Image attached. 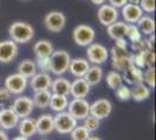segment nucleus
Instances as JSON below:
<instances>
[{
    "instance_id": "f257e3e1",
    "label": "nucleus",
    "mask_w": 156,
    "mask_h": 140,
    "mask_svg": "<svg viewBox=\"0 0 156 140\" xmlns=\"http://www.w3.org/2000/svg\"><path fill=\"white\" fill-rule=\"evenodd\" d=\"M8 34L11 40L15 43H28L33 40L35 35V29L28 22L14 21L8 28Z\"/></svg>"
},
{
    "instance_id": "f03ea898",
    "label": "nucleus",
    "mask_w": 156,
    "mask_h": 140,
    "mask_svg": "<svg viewBox=\"0 0 156 140\" xmlns=\"http://www.w3.org/2000/svg\"><path fill=\"white\" fill-rule=\"evenodd\" d=\"M49 60H50V71L56 76H62L68 71L71 57L66 50L59 49V50H54Z\"/></svg>"
},
{
    "instance_id": "7ed1b4c3",
    "label": "nucleus",
    "mask_w": 156,
    "mask_h": 140,
    "mask_svg": "<svg viewBox=\"0 0 156 140\" xmlns=\"http://www.w3.org/2000/svg\"><path fill=\"white\" fill-rule=\"evenodd\" d=\"M73 42L79 47H87L96 39V31L89 25L80 23L73 28L72 31Z\"/></svg>"
},
{
    "instance_id": "20e7f679",
    "label": "nucleus",
    "mask_w": 156,
    "mask_h": 140,
    "mask_svg": "<svg viewBox=\"0 0 156 140\" xmlns=\"http://www.w3.org/2000/svg\"><path fill=\"white\" fill-rule=\"evenodd\" d=\"M108 57H110V52L101 43L92 42L86 48V60L89 61L90 64L101 66L108 60Z\"/></svg>"
},
{
    "instance_id": "39448f33",
    "label": "nucleus",
    "mask_w": 156,
    "mask_h": 140,
    "mask_svg": "<svg viewBox=\"0 0 156 140\" xmlns=\"http://www.w3.org/2000/svg\"><path fill=\"white\" fill-rule=\"evenodd\" d=\"M78 125L76 120L68 111L58 112L54 116V131L59 134H69Z\"/></svg>"
},
{
    "instance_id": "423d86ee",
    "label": "nucleus",
    "mask_w": 156,
    "mask_h": 140,
    "mask_svg": "<svg viewBox=\"0 0 156 140\" xmlns=\"http://www.w3.org/2000/svg\"><path fill=\"white\" fill-rule=\"evenodd\" d=\"M110 53L112 59V67L119 73H122L133 64V54L128 53L127 50H119L115 47H113Z\"/></svg>"
},
{
    "instance_id": "0eeeda50",
    "label": "nucleus",
    "mask_w": 156,
    "mask_h": 140,
    "mask_svg": "<svg viewBox=\"0 0 156 140\" xmlns=\"http://www.w3.org/2000/svg\"><path fill=\"white\" fill-rule=\"evenodd\" d=\"M66 111L76 120H83L90 114V103L86 98H72L69 100Z\"/></svg>"
},
{
    "instance_id": "6e6552de",
    "label": "nucleus",
    "mask_w": 156,
    "mask_h": 140,
    "mask_svg": "<svg viewBox=\"0 0 156 140\" xmlns=\"http://www.w3.org/2000/svg\"><path fill=\"white\" fill-rule=\"evenodd\" d=\"M27 87H28V78L20 75L19 73L11 74L9 76H7L4 83V88L7 89L12 96L21 95L27 89Z\"/></svg>"
},
{
    "instance_id": "1a4fd4ad",
    "label": "nucleus",
    "mask_w": 156,
    "mask_h": 140,
    "mask_svg": "<svg viewBox=\"0 0 156 140\" xmlns=\"http://www.w3.org/2000/svg\"><path fill=\"white\" fill-rule=\"evenodd\" d=\"M34 103L33 99L28 96H19L15 98L11 105V109L14 111V113L19 117L20 119L30 117L34 110Z\"/></svg>"
},
{
    "instance_id": "9d476101",
    "label": "nucleus",
    "mask_w": 156,
    "mask_h": 140,
    "mask_svg": "<svg viewBox=\"0 0 156 140\" xmlns=\"http://www.w3.org/2000/svg\"><path fill=\"white\" fill-rule=\"evenodd\" d=\"M43 23L46 28L51 33H58L65 27L66 16L59 11H51L44 15Z\"/></svg>"
},
{
    "instance_id": "9b49d317",
    "label": "nucleus",
    "mask_w": 156,
    "mask_h": 140,
    "mask_svg": "<svg viewBox=\"0 0 156 140\" xmlns=\"http://www.w3.org/2000/svg\"><path fill=\"white\" fill-rule=\"evenodd\" d=\"M97 18L98 21L103 26L107 27L112 25L113 22L118 21V19H119V11L115 7L111 6L110 4H104V5H100L98 7Z\"/></svg>"
},
{
    "instance_id": "f8f14e48",
    "label": "nucleus",
    "mask_w": 156,
    "mask_h": 140,
    "mask_svg": "<svg viewBox=\"0 0 156 140\" xmlns=\"http://www.w3.org/2000/svg\"><path fill=\"white\" fill-rule=\"evenodd\" d=\"M112 112V103L106 98H99L90 104V114L99 120L106 119Z\"/></svg>"
},
{
    "instance_id": "ddd939ff",
    "label": "nucleus",
    "mask_w": 156,
    "mask_h": 140,
    "mask_svg": "<svg viewBox=\"0 0 156 140\" xmlns=\"http://www.w3.org/2000/svg\"><path fill=\"white\" fill-rule=\"evenodd\" d=\"M18 53H19L18 43H15L11 39L0 41V63H5V64L11 63L16 59Z\"/></svg>"
},
{
    "instance_id": "4468645a",
    "label": "nucleus",
    "mask_w": 156,
    "mask_h": 140,
    "mask_svg": "<svg viewBox=\"0 0 156 140\" xmlns=\"http://www.w3.org/2000/svg\"><path fill=\"white\" fill-rule=\"evenodd\" d=\"M51 76L49 73H36L32 78H29V87L32 88L34 92L36 91H43V90H50L51 85Z\"/></svg>"
},
{
    "instance_id": "2eb2a0df",
    "label": "nucleus",
    "mask_w": 156,
    "mask_h": 140,
    "mask_svg": "<svg viewBox=\"0 0 156 140\" xmlns=\"http://www.w3.org/2000/svg\"><path fill=\"white\" fill-rule=\"evenodd\" d=\"M155 63V53L154 50L143 49L142 52L133 54V64L136 67L144 69V68L154 67Z\"/></svg>"
},
{
    "instance_id": "dca6fc26",
    "label": "nucleus",
    "mask_w": 156,
    "mask_h": 140,
    "mask_svg": "<svg viewBox=\"0 0 156 140\" xmlns=\"http://www.w3.org/2000/svg\"><path fill=\"white\" fill-rule=\"evenodd\" d=\"M20 118L11 107H2L0 110V128L6 131L18 126Z\"/></svg>"
},
{
    "instance_id": "f3484780",
    "label": "nucleus",
    "mask_w": 156,
    "mask_h": 140,
    "mask_svg": "<svg viewBox=\"0 0 156 140\" xmlns=\"http://www.w3.org/2000/svg\"><path fill=\"white\" fill-rule=\"evenodd\" d=\"M121 15L126 23L135 25L143 15V11L139 5L126 4L124 7H121Z\"/></svg>"
},
{
    "instance_id": "a211bd4d",
    "label": "nucleus",
    "mask_w": 156,
    "mask_h": 140,
    "mask_svg": "<svg viewBox=\"0 0 156 140\" xmlns=\"http://www.w3.org/2000/svg\"><path fill=\"white\" fill-rule=\"evenodd\" d=\"M90 91H91V87L83 77L76 78L71 82L70 95L72 96V98H86Z\"/></svg>"
},
{
    "instance_id": "6ab92c4d",
    "label": "nucleus",
    "mask_w": 156,
    "mask_h": 140,
    "mask_svg": "<svg viewBox=\"0 0 156 140\" xmlns=\"http://www.w3.org/2000/svg\"><path fill=\"white\" fill-rule=\"evenodd\" d=\"M90 63L86 59L83 57H76V59H71L70 64H69V69L68 71L75 78H79V77H84L86 71L90 68Z\"/></svg>"
},
{
    "instance_id": "aec40b11",
    "label": "nucleus",
    "mask_w": 156,
    "mask_h": 140,
    "mask_svg": "<svg viewBox=\"0 0 156 140\" xmlns=\"http://www.w3.org/2000/svg\"><path fill=\"white\" fill-rule=\"evenodd\" d=\"M36 121V133L41 135L50 134L54 131V116L49 113L41 114Z\"/></svg>"
},
{
    "instance_id": "412c9836",
    "label": "nucleus",
    "mask_w": 156,
    "mask_h": 140,
    "mask_svg": "<svg viewBox=\"0 0 156 140\" xmlns=\"http://www.w3.org/2000/svg\"><path fill=\"white\" fill-rule=\"evenodd\" d=\"M122 80L126 81L128 84H136V83H143V69L136 67L134 64H132L124 70L122 73Z\"/></svg>"
},
{
    "instance_id": "4be33fe9",
    "label": "nucleus",
    "mask_w": 156,
    "mask_h": 140,
    "mask_svg": "<svg viewBox=\"0 0 156 140\" xmlns=\"http://www.w3.org/2000/svg\"><path fill=\"white\" fill-rule=\"evenodd\" d=\"M54 46L49 40H39L36 41L33 46V52L35 54L36 59L42 57H50L54 53Z\"/></svg>"
},
{
    "instance_id": "5701e85b",
    "label": "nucleus",
    "mask_w": 156,
    "mask_h": 140,
    "mask_svg": "<svg viewBox=\"0 0 156 140\" xmlns=\"http://www.w3.org/2000/svg\"><path fill=\"white\" fill-rule=\"evenodd\" d=\"M70 85H71V82L68 78L62 77V76H57L56 78H54L51 81L50 90H51V93L69 96L70 95Z\"/></svg>"
},
{
    "instance_id": "b1692460",
    "label": "nucleus",
    "mask_w": 156,
    "mask_h": 140,
    "mask_svg": "<svg viewBox=\"0 0 156 140\" xmlns=\"http://www.w3.org/2000/svg\"><path fill=\"white\" fill-rule=\"evenodd\" d=\"M18 128H19V133L21 137H25V138L29 139L30 137H33L36 133V121H35V119H33L32 117L22 118L19 120Z\"/></svg>"
},
{
    "instance_id": "393cba45",
    "label": "nucleus",
    "mask_w": 156,
    "mask_h": 140,
    "mask_svg": "<svg viewBox=\"0 0 156 140\" xmlns=\"http://www.w3.org/2000/svg\"><path fill=\"white\" fill-rule=\"evenodd\" d=\"M151 95V89L148 88L144 83H136L130 89V98L135 102L147 100Z\"/></svg>"
},
{
    "instance_id": "a878e982",
    "label": "nucleus",
    "mask_w": 156,
    "mask_h": 140,
    "mask_svg": "<svg viewBox=\"0 0 156 140\" xmlns=\"http://www.w3.org/2000/svg\"><path fill=\"white\" fill-rule=\"evenodd\" d=\"M103 77H104L103 68L100 67V66L92 64V66H90L89 70L86 71V74H85V76L83 78L90 84V87H94V85H98L101 82Z\"/></svg>"
},
{
    "instance_id": "bb28decb",
    "label": "nucleus",
    "mask_w": 156,
    "mask_h": 140,
    "mask_svg": "<svg viewBox=\"0 0 156 140\" xmlns=\"http://www.w3.org/2000/svg\"><path fill=\"white\" fill-rule=\"evenodd\" d=\"M127 25L125 21H115L112 25L107 26V34L112 40H118L126 38V31H127Z\"/></svg>"
},
{
    "instance_id": "cd10ccee",
    "label": "nucleus",
    "mask_w": 156,
    "mask_h": 140,
    "mask_svg": "<svg viewBox=\"0 0 156 140\" xmlns=\"http://www.w3.org/2000/svg\"><path fill=\"white\" fill-rule=\"evenodd\" d=\"M68 104H69V98H68V96H64V95H57V93H51V98H50L49 107L54 112L58 113V112L66 111Z\"/></svg>"
},
{
    "instance_id": "c85d7f7f",
    "label": "nucleus",
    "mask_w": 156,
    "mask_h": 140,
    "mask_svg": "<svg viewBox=\"0 0 156 140\" xmlns=\"http://www.w3.org/2000/svg\"><path fill=\"white\" fill-rule=\"evenodd\" d=\"M136 23L141 34L149 36V35L155 33V20L150 15H142Z\"/></svg>"
},
{
    "instance_id": "c756f323",
    "label": "nucleus",
    "mask_w": 156,
    "mask_h": 140,
    "mask_svg": "<svg viewBox=\"0 0 156 140\" xmlns=\"http://www.w3.org/2000/svg\"><path fill=\"white\" fill-rule=\"evenodd\" d=\"M50 98H51V91L50 90H43V91L34 92V97H33L32 99L35 107L47 109V107H49Z\"/></svg>"
},
{
    "instance_id": "7c9ffc66",
    "label": "nucleus",
    "mask_w": 156,
    "mask_h": 140,
    "mask_svg": "<svg viewBox=\"0 0 156 140\" xmlns=\"http://www.w3.org/2000/svg\"><path fill=\"white\" fill-rule=\"evenodd\" d=\"M18 73L29 80V78H32L33 76L37 73V68H36V64H35L34 61L27 59V60L21 61L19 63V66H18Z\"/></svg>"
},
{
    "instance_id": "2f4dec72",
    "label": "nucleus",
    "mask_w": 156,
    "mask_h": 140,
    "mask_svg": "<svg viewBox=\"0 0 156 140\" xmlns=\"http://www.w3.org/2000/svg\"><path fill=\"white\" fill-rule=\"evenodd\" d=\"M105 81L107 87L112 89V90H117L120 85L124 84V80H122V75L117 70H111L106 74L105 76Z\"/></svg>"
},
{
    "instance_id": "473e14b6",
    "label": "nucleus",
    "mask_w": 156,
    "mask_h": 140,
    "mask_svg": "<svg viewBox=\"0 0 156 140\" xmlns=\"http://www.w3.org/2000/svg\"><path fill=\"white\" fill-rule=\"evenodd\" d=\"M69 134L71 140H86L91 135V133L83 125H79V126L77 125Z\"/></svg>"
},
{
    "instance_id": "72a5a7b5",
    "label": "nucleus",
    "mask_w": 156,
    "mask_h": 140,
    "mask_svg": "<svg viewBox=\"0 0 156 140\" xmlns=\"http://www.w3.org/2000/svg\"><path fill=\"white\" fill-rule=\"evenodd\" d=\"M143 83L150 89H155V68L149 67L146 68L143 71Z\"/></svg>"
},
{
    "instance_id": "f704fd0d",
    "label": "nucleus",
    "mask_w": 156,
    "mask_h": 140,
    "mask_svg": "<svg viewBox=\"0 0 156 140\" xmlns=\"http://www.w3.org/2000/svg\"><path fill=\"white\" fill-rule=\"evenodd\" d=\"M126 38L129 40V42H135V41L142 39V34H141L136 25L128 23L127 25V31H126Z\"/></svg>"
},
{
    "instance_id": "c9c22d12",
    "label": "nucleus",
    "mask_w": 156,
    "mask_h": 140,
    "mask_svg": "<svg viewBox=\"0 0 156 140\" xmlns=\"http://www.w3.org/2000/svg\"><path fill=\"white\" fill-rule=\"evenodd\" d=\"M83 126H84L90 133L96 132L98 128H99V126H100V120L97 119V118H94L91 114H89L86 118L83 119Z\"/></svg>"
},
{
    "instance_id": "e433bc0d",
    "label": "nucleus",
    "mask_w": 156,
    "mask_h": 140,
    "mask_svg": "<svg viewBox=\"0 0 156 140\" xmlns=\"http://www.w3.org/2000/svg\"><path fill=\"white\" fill-rule=\"evenodd\" d=\"M115 96L121 102H127V100L130 99V88H128L127 85H120L115 90Z\"/></svg>"
},
{
    "instance_id": "4c0bfd02",
    "label": "nucleus",
    "mask_w": 156,
    "mask_h": 140,
    "mask_svg": "<svg viewBox=\"0 0 156 140\" xmlns=\"http://www.w3.org/2000/svg\"><path fill=\"white\" fill-rule=\"evenodd\" d=\"M36 68L40 70V73H49L50 71V60L49 57H42L36 59Z\"/></svg>"
},
{
    "instance_id": "58836bf2",
    "label": "nucleus",
    "mask_w": 156,
    "mask_h": 140,
    "mask_svg": "<svg viewBox=\"0 0 156 140\" xmlns=\"http://www.w3.org/2000/svg\"><path fill=\"white\" fill-rule=\"evenodd\" d=\"M139 6L143 12L151 14L155 12V0H140Z\"/></svg>"
},
{
    "instance_id": "ea45409f",
    "label": "nucleus",
    "mask_w": 156,
    "mask_h": 140,
    "mask_svg": "<svg viewBox=\"0 0 156 140\" xmlns=\"http://www.w3.org/2000/svg\"><path fill=\"white\" fill-rule=\"evenodd\" d=\"M12 99V95L8 92V90L5 88H0V106L7 105Z\"/></svg>"
},
{
    "instance_id": "a19ab883",
    "label": "nucleus",
    "mask_w": 156,
    "mask_h": 140,
    "mask_svg": "<svg viewBox=\"0 0 156 140\" xmlns=\"http://www.w3.org/2000/svg\"><path fill=\"white\" fill-rule=\"evenodd\" d=\"M130 48L134 53L142 52L143 49H146V41L141 39V40H137L135 42H130Z\"/></svg>"
},
{
    "instance_id": "79ce46f5",
    "label": "nucleus",
    "mask_w": 156,
    "mask_h": 140,
    "mask_svg": "<svg viewBox=\"0 0 156 140\" xmlns=\"http://www.w3.org/2000/svg\"><path fill=\"white\" fill-rule=\"evenodd\" d=\"M114 41H115L114 47H115L117 49H119V50H127V48H128V43H127L126 38L118 39V40H114Z\"/></svg>"
},
{
    "instance_id": "37998d69",
    "label": "nucleus",
    "mask_w": 156,
    "mask_h": 140,
    "mask_svg": "<svg viewBox=\"0 0 156 140\" xmlns=\"http://www.w3.org/2000/svg\"><path fill=\"white\" fill-rule=\"evenodd\" d=\"M144 41H146V48L149 50H154V48H155V34L149 35Z\"/></svg>"
},
{
    "instance_id": "c03bdc74",
    "label": "nucleus",
    "mask_w": 156,
    "mask_h": 140,
    "mask_svg": "<svg viewBox=\"0 0 156 140\" xmlns=\"http://www.w3.org/2000/svg\"><path fill=\"white\" fill-rule=\"evenodd\" d=\"M111 6L115 7V8H121L126 4H128V0H107Z\"/></svg>"
},
{
    "instance_id": "a18cd8bd",
    "label": "nucleus",
    "mask_w": 156,
    "mask_h": 140,
    "mask_svg": "<svg viewBox=\"0 0 156 140\" xmlns=\"http://www.w3.org/2000/svg\"><path fill=\"white\" fill-rule=\"evenodd\" d=\"M0 140H9L8 135L4 130H0Z\"/></svg>"
},
{
    "instance_id": "49530a36",
    "label": "nucleus",
    "mask_w": 156,
    "mask_h": 140,
    "mask_svg": "<svg viewBox=\"0 0 156 140\" xmlns=\"http://www.w3.org/2000/svg\"><path fill=\"white\" fill-rule=\"evenodd\" d=\"M107 0H91V2L93 5H97V6H100V5H104Z\"/></svg>"
},
{
    "instance_id": "de8ad7c7",
    "label": "nucleus",
    "mask_w": 156,
    "mask_h": 140,
    "mask_svg": "<svg viewBox=\"0 0 156 140\" xmlns=\"http://www.w3.org/2000/svg\"><path fill=\"white\" fill-rule=\"evenodd\" d=\"M86 140H101V139L99 137H97V135H90Z\"/></svg>"
},
{
    "instance_id": "09e8293b",
    "label": "nucleus",
    "mask_w": 156,
    "mask_h": 140,
    "mask_svg": "<svg viewBox=\"0 0 156 140\" xmlns=\"http://www.w3.org/2000/svg\"><path fill=\"white\" fill-rule=\"evenodd\" d=\"M12 140H29V139H28V138H25V137H21V135H18V137L13 138Z\"/></svg>"
},
{
    "instance_id": "8fccbe9b",
    "label": "nucleus",
    "mask_w": 156,
    "mask_h": 140,
    "mask_svg": "<svg viewBox=\"0 0 156 140\" xmlns=\"http://www.w3.org/2000/svg\"><path fill=\"white\" fill-rule=\"evenodd\" d=\"M128 4H133V5H139L140 0H128Z\"/></svg>"
},
{
    "instance_id": "3c124183",
    "label": "nucleus",
    "mask_w": 156,
    "mask_h": 140,
    "mask_svg": "<svg viewBox=\"0 0 156 140\" xmlns=\"http://www.w3.org/2000/svg\"><path fill=\"white\" fill-rule=\"evenodd\" d=\"M42 140H47V139H42Z\"/></svg>"
},
{
    "instance_id": "603ef678",
    "label": "nucleus",
    "mask_w": 156,
    "mask_h": 140,
    "mask_svg": "<svg viewBox=\"0 0 156 140\" xmlns=\"http://www.w3.org/2000/svg\"><path fill=\"white\" fill-rule=\"evenodd\" d=\"M0 130H1V128H0Z\"/></svg>"
}]
</instances>
